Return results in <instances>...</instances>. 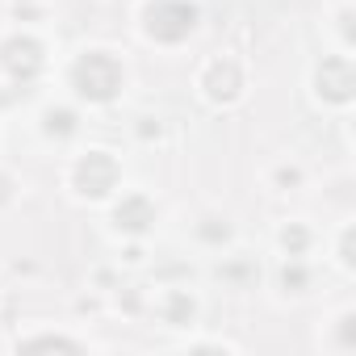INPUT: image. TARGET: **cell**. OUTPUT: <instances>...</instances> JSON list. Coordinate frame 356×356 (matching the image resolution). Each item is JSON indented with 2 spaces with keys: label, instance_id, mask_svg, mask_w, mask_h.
<instances>
[{
  "label": "cell",
  "instance_id": "cell-3",
  "mask_svg": "<svg viewBox=\"0 0 356 356\" xmlns=\"http://www.w3.org/2000/svg\"><path fill=\"white\" fill-rule=\"evenodd\" d=\"M72 189L84 202H105L122 189V163L113 159V151H84L72 168Z\"/></svg>",
  "mask_w": 356,
  "mask_h": 356
},
{
  "label": "cell",
  "instance_id": "cell-8",
  "mask_svg": "<svg viewBox=\"0 0 356 356\" xmlns=\"http://www.w3.org/2000/svg\"><path fill=\"white\" fill-rule=\"evenodd\" d=\"M42 134L55 138V143L76 138V134H80V113H76L72 105H51V109H42Z\"/></svg>",
  "mask_w": 356,
  "mask_h": 356
},
{
  "label": "cell",
  "instance_id": "cell-2",
  "mask_svg": "<svg viewBox=\"0 0 356 356\" xmlns=\"http://www.w3.org/2000/svg\"><path fill=\"white\" fill-rule=\"evenodd\" d=\"M202 26V9L193 0H147L143 5V34L147 42L159 47H181L197 34Z\"/></svg>",
  "mask_w": 356,
  "mask_h": 356
},
{
  "label": "cell",
  "instance_id": "cell-11",
  "mask_svg": "<svg viewBox=\"0 0 356 356\" xmlns=\"http://www.w3.org/2000/svg\"><path fill=\"white\" fill-rule=\"evenodd\" d=\"M17 348H26V352H34V348H63V352H80V343H76V339H67V335H38V339H22Z\"/></svg>",
  "mask_w": 356,
  "mask_h": 356
},
{
  "label": "cell",
  "instance_id": "cell-12",
  "mask_svg": "<svg viewBox=\"0 0 356 356\" xmlns=\"http://www.w3.org/2000/svg\"><path fill=\"white\" fill-rule=\"evenodd\" d=\"M5 202H13V176L0 172V206H5Z\"/></svg>",
  "mask_w": 356,
  "mask_h": 356
},
{
  "label": "cell",
  "instance_id": "cell-1",
  "mask_svg": "<svg viewBox=\"0 0 356 356\" xmlns=\"http://www.w3.org/2000/svg\"><path fill=\"white\" fill-rule=\"evenodd\" d=\"M67 88L84 105H113L122 97V88H126V63L105 47H88V51H80L72 59Z\"/></svg>",
  "mask_w": 356,
  "mask_h": 356
},
{
  "label": "cell",
  "instance_id": "cell-4",
  "mask_svg": "<svg viewBox=\"0 0 356 356\" xmlns=\"http://www.w3.org/2000/svg\"><path fill=\"white\" fill-rule=\"evenodd\" d=\"M47 67V47L34 34H9L0 42V72L13 88H30Z\"/></svg>",
  "mask_w": 356,
  "mask_h": 356
},
{
  "label": "cell",
  "instance_id": "cell-10",
  "mask_svg": "<svg viewBox=\"0 0 356 356\" xmlns=\"http://www.w3.org/2000/svg\"><path fill=\"white\" fill-rule=\"evenodd\" d=\"M306 243H310V235H306L302 227H285V231H281V248L289 252V260H302Z\"/></svg>",
  "mask_w": 356,
  "mask_h": 356
},
{
  "label": "cell",
  "instance_id": "cell-9",
  "mask_svg": "<svg viewBox=\"0 0 356 356\" xmlns=\"http://www.w3.org/2000/svg\"><path fill=\"white\" fill-rule=\"evenodd\" d=\"M193 314H197V302H193L185 289H172V293L163 298V323H168V327H189Z\"/></svg>",
  "mask_w": 356,
  "mask_h": 356
},
{
  "label": "cell",
  "instance_id": "cell-5",
  "mask_svg": "<svg viewBox=\"0 0 356 356\" xmlns=\"http://www.w3.org/2000/svg\"><path fill=\"white\" fill-rule=\"evenodd\" d=\"M202 97L210 101V105H235L239 97H243V88H248V72H243V63L235 59V55H214L206 67H202Z\"/></svg>",
  "mask_w": 356,
  "mask_h": 356
},
{
  "label": "cell",
  "instance_id": "cell-6",
  "mask_svg": "<svg viewBox=\"0 0 356 356\" xmlns=\"http://www.w3.org/2000/svg\"><path fill=\"white\" fill-rule=\"evenodd\" d=\"M314 92H318V101H327V105H348L352 92H356L352 59H348V55H327V59L314 67Z\"/></svg>",
  "mask_w": 356,
  "mask_h": 356
},
{
  "label": "cell",
  "instance_id": "cell-7",
  "mask_svg": "<svg viewBox=\"0 0 356 356\" xmlns=\"http://www.w3.org/2000/svg\"><path fill=\"white\" fill-rule=\"evenodd\" d=\"M155 218H159V210H155V202L147 193H122V202L113 206V227L122 235H134V239L147 235L155 227Z\"/></svg>",
  "mask_w": 356,
  "mask_h": 356
}]
</instances>
